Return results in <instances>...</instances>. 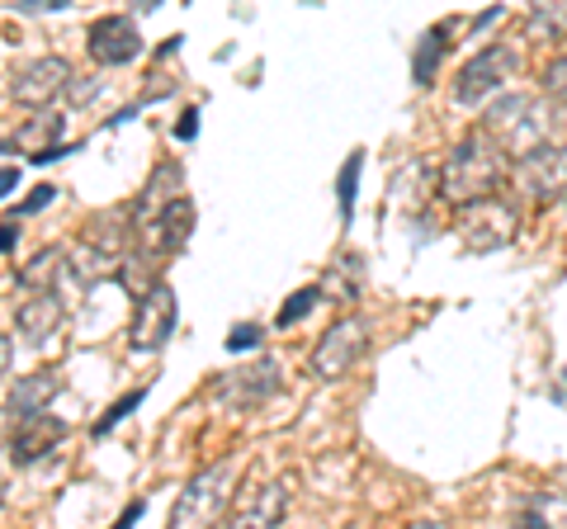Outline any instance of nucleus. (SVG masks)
<instances>
[{
  "label": "nucleus",
  "mask_w": 567,
  "mask_h": 529,
  "mask_svg": "<svg viewBox=\"0 0 567 529\" xmlns=\"http://www.w3.org/2000/svg\"><path fill=\"white\" fill-rule=\"evenodd\" d=\"M520 525H529V529H567V491L563 487H539L535 497L525 501Z\"/></svg>",
  "instance_id": "obj_18"
},
{
  "label": "nucleus",
  "mask_w": 567,
  "mask_h": 529,
  "mask_svg": "<svg viewBox=\"0 0 567 529\" xmlns=\"http://www.w3.org/2000/svg\"><path fill=\"white\" fill-rule=\"evenodd\" d=\"M360 166H364L360 152L346 156V166H341V218H350V208H354V175H360Z\"/></svg>",
  "instance_id": "obj_25"
},
{
  "label": "nucleus",
  "mask_w": 567,
  "mask_h": 529,
  "mask_svg": "<svg viewBox=\"0 0 567 529\" xmlns=\"http://www.w3.org/2000/svg\"><path fill=\"white\" fill-rule=\"evenodd\" d=\"M454 232L464 241V251L492 256V251H502V246L516 241L520 214H516V204L502 199V194H487V199H468V204L454 208Z\"/></svg>",
  "instance_id": "obj_5"
},
{
  "label": "nucleus",
  "mask_w": 567,
  "mask_h": 529,
  "mask_svg": "<svg viewBox=\"0 0 567 529\" xmlns=\"http://www.w3.org/2000/svg\"><path fill=\"white\" fill-rule=\"evenodd\" d=\"M563 204H567V189H563Z\"/></svg>",
  "instance_id": "obj_35"
},
{
  "label": "nucleus",
  "mask_w": 567,
  "mask_h": 529,
  "mask_svg": "<svg viewBox=\"0 0 567 529\" xmlns=\"http://www.w3.org/2000/svg\"><path fill=\"white\" fill-rule=\"evenodd\" d=\"M445 48H450V33L445 29H431L421 39L416 48V62H412V72H416V85H431V72H435V62L445 58Z\"/></svg>",
  "instance_id": "obj_21"
},
{
  "label": "nucleus",
  "mask_w": 567,
  "mask_h": 529,
  "mask_svg": "<svg viewBox=\"0 0 567 529\" xmlns=\"http://www.w3.org/2000/svg\"><path fill=\"white\" fill-rule=\"evenodd\" d=\"M71 85V62L66 58H33L20 72L10 76V95L24 104V110H48L58 104V95Z\"/></svg>",
  "instance_id": "obj_12"
},
{
  "label": "nucleus",
  "mask_w": 567,
  "mask_h": 529,
  "mask_svg": "<svg viewBox=\"0 0 567 529\" xmlns=\"http://www.w3.org/2000/svg\"><path fill=\"white\" fill-rule=\"evenodd\" d=\"M237 473H241V458H233V454L218 458V464H208V468H199L185 483L181 501H175L171 525L194 529V525H218V520H227L233 497H237Z\"/></svg>",
  "instance_id": "obj_3"
},
{
  "label": "nucleus",
  "mask_w": 567,
  "mask_h": 529,
  "mask_svg": "<svg viewBox=\"0 0 567 529\" xmlns=\"http://www.w3.org/2000/svg\"><path fill=\"white\" fill-rule=\"evenodd\" d=\"M539 85H544V95H548V100H563V104H567V52L544 66V72H539Z\"/></svg>",
  "instance_id": "obj_24"
},
{
  "label": "nucleus",
  "mask_w": 567,
  "mask_h": 529,
  "mask_svg": "<svg viewBox=\"0 0 567 529\" xmlns=\"http://www.w3.org/2000/svg\"><path fill=\"white\" fill-rule=\"evenodd\" d=\"M71 0H20V10H29V14H39V10H66Z\"/></svg>",
  "instance_id": "obj_29"
},
{
  "label": "nucleus",
  "mask_w": 567,
  "mask_h": 529,
  "mask_svg": "<svg viewBox=\"0 0 567 529\" xmlns=\"http://www.w3.org/2000/svg\"><path fill=\"white\" fill-rule=\"evenodd\" d=\"M14 232H20V214H14L6 227H0V251H10V246H14Z\"/></svg>",
  "instance_id": "obj_30"
},
{
  "label": "nucleus",
  "mask_w": 567,
  "mask_h": 529,
  "mask_svg": "<svg viewBox=\"0 0 567 529\" xmlns=\"http://www.w3.org/2000/svg\"><path fill=\"white\" fill-rule=\"evenodd\" d=\"M62 133H66V118L58 110H33V118L24 123L10 143H0V152H29L33 162H52L62 147Z\"/></svg>",
  "instance_id": "obj_16"
},
{
  "label": "nucleus",
  "mask_w": 567,
  "mask_h": 529,
  "mask_svg": "<svg viewBox=\"0 0 567 529\" xmlns=\"http://www.w3.org/2000/svg\"><path fill=\"white\" fill-rule=\"evenodd\" d=\"M516 66H520V52L511 43H492L483 52H473V58L464 62V72L454 76V104L458 110H477L496 85L516 72Z\"/></svg>",
  "instance_id": "obj_8"
},
{
  "label": "nucleus",
  "mask_w": 567,
  "mask_h": 529,
  "mask_svg": "<svg viewBox=\"0 0 567 529\" xmlns=\"http://www.w3.org/2000/svg\"><path fill=\"white\" fill-rule=\"evenodd\" d=\"M511 180V156L492 143V137L477 128L464 143H454L445 166H440V180L435 194L445 199L450 208L468 204V199H487V194H502Z\"/></svg>",
  "instance_id": "obj_1"
},
{
  "label": "nucleus",
  "mask_w": 567,
  "mask_h": 529,
  "mask_svg": "<svg viewBox=\"0 0 567 529\" xmlns=\"http://www.w3.org/2000/svg\"><path fill=\"white\" fill-rule=\"evenodd\" d=\"M260 341V326L246 322V326H233V336H227V350H251Z\"/></svg>",
  "instance_id": "obj_26"
},
{
  "label": "nucleus",
  "mask_w": 567,
  "mask_h": 529,
  "mask_svg": "<svg viewBox=\"0 0 567 529\" xmlns=\"http://www.w3.org/2000/svg\"><path fill=\"white\" fill-rule=\"evenodd\" d=\"M0 506H6V483H0Z\"/></svg>",
  "instance_id": "obj_34"
},
{
  "label": "nucleus",
  "mask_w": 567,
  "mask_h": 529,
  "mask_svg": "<svg viewBox=\"0 0 567 529\" xmlns=\"http://www.w3.org/2000/svg\"><path fill=\"white\" fill-rule=\"evenodd\" d=\"M317 298H322V289H298V293L289 298V303L279 308V317H275V322H279V326H293V322H303V317L317 308Z\"/></svg>",
  "instance_id": "obj_22"
},
{
  "label": "nucleus",
  "mask_w": 567,
  "mask_h": 529,
  "mask_svg": "<svg viewBox=\"0 0 567 529\" xmlns=\"http://www.w3.org/2000/svg\"><path fill=\"white\" fill-rule=\"evenodd\" d=\"M483 133L516 162L548 143V104L535 95H496L483 114Z\"/></svg>",
  "instance_id": "obj_2"
},
{
  "label": "nucleus",
  "mask_w": 567,
  "mask_h": 529,
  "mask_svg": "<svg viewBox=\"0 0 567 529\" xmlns=\"http://www.w3.org/2000/svg\"><path fill=\"white\" fill-rule=\"evenodd\" d=\"M52 194H58L52 185H39V189H33L29 199L20 204V218H29V214H39V208H48V204H52Z\"/></svg>",
  "instance_id": "obj_27"
},
{
  "label": "nucleus",
  "mask_w": 567,
  "mask_h": 529,
  "mask_svg": "<svg viewBox=\"0 0 567 529\" xmlns=\"http://www.w3.org/2000/svg\"><path fill=\"white\" fill-rule=\"evenodd\" d=\"M511 180H516V189L525 194L529 204H558L563 199V189H567V152L554 147V143H544L535 152H525L511 162Z\"/></svg>",
  "instance_id": "obj_9"
},
{
  "label": "nucleus",
  "mask_w": 567,
  "mask_h": 529,
  "mask_svg": "<svg viewBox=\"0 0 567 529\" xmlns=\"http://www.w3.org/2000/svg\"><path fill=\"white\" fill-rule=\"evenodd\" d=\"M289 501H293V478L289 473H270V478H251V487H237L233 510L227 520L233 525H279L289 516Z\"/></svg>",
  "instance_id": "obj_10"
},
{
  "label": "nucleus",
  "mask_w": 567,
  "mask_h": 529,
  "mask_svg": "<svg viewBox=\"0 0 567 529\" xmlns=\"http://www.w3.org/2000/svg\"><path fill=\"white\" fill-rule=\"evenodd\" d=\"M175 322H181V303H175V289L166 279H156L137 293L133 303V326H128V345L137 355H152L175 336Z\"/></svg>",
  "instance_id": "obj_7"
},
{
  "label": "nucleus",
  "mask_w": 567,
  "mask_h": 529,
  "mask_svg": "<svg viewBox=\"0 0 567 529\" xmlns=\"http://www.w3.org/2000/svg\"><path fill=\"white\" fill-rule=\"evenodd\" d=\"M563 29H567V0H535L529 33L535 39H563Z\"/></svg>",
  "instance_id": "obj_20"
},
{
  "label": "nucleus",
  "mask_w": 567,
  "mask_h": 529,
  "mask_svg": "<svg viewBox=\"0 0 567 529\" xmlns=\"http://www.w3.org/2000/svg\"><path fill=\"white\" fill-rule=\"evenodd\" d=\"M133 246V222H118L114 214L95 218L85 232L76 237V246L66 251V270L81 279V284H104V279H118V264Z\"/></svg>",
  "instance_id": "obj_4"
},
{
  "label": "nucleus",
  "mask_w": 567,
  "mask_h": 529,
  "mask_svg": "<svg viewBox=\"0 0 567 529\" xmlns=\"http://www.w3.org/2000/svg\"><path fill=\"white\" fill-rule=\"evenodd\" d=\"M194 133H199V110H185L181 123H175V137H181V143H189Z\"/></svg>",
  "instance_id": "obj_28"
},
{
  "label": "nucleus",
  "mask_w": 567,
  "mask_h": 529,
  "mask_svg": "<svg viewBox=\"0 0 567 529\" xmlns=\"http://www.w3.org/2000/svg\"><path fill=\"white\" fill-rule=\"evenodd\" d=\"M58 387H62V378L52 374V369H39V374H20V383L10 387V416L20 421V416H33V412H48V402L58 397Z\"/></svg>",
  "instance_id": "obj_17"
},
{
  "label": "nucleus",
  "mask_w": 567,
  "mask_h": 529,
  "mask_svg": "<svg viewBox=\"0 0 567 529\" xmlns=\"http://www.w3.org/2000/svg\"><path fill=\"white\" fill-rule=\"evenodd\" d=\"M85 52L100 66H128L142 52V33L133 14H100V20L85 29Z\"/></svg>",
  "instance_id": "obj_13"
},
{
  "label": "nucleus",
  "mask_w": 567,
  "mask_h": 529,
  "mask_svg": "<svg viewBox=\"0 0 567 529\" xmlns=\"http://www.w3.org/2000/svg\"><path fill=\"white\" fill-rule=\"evenodd\" d=\"M558 402H567V369L558 374Z\"/></svg>",
  "instance_id": "obj_33"
},
{
  "label": "nucleus",
  "mask_w": 567,
  "mask_h": 529,
  "mask_svg": "<svg viewBox=\"0 0 567 529\" xmlns=\"http://www.w3.org/2000/svg\"><path fill=\"white\" fill-rule=\"evenodd\" d=\"M279 364L275 360H256V364H246V369H233V374H218L213 378V397L223 402V407H233V412H256L260 402H270L279 393Z\"/></svg>",
  "instance_id": "obj_11"
},
{
  "label": "nucleus",
  "mask_w": 567,
  "mask_h": 529,
  "mask_svg": "<svg viewBox=\"0 0 567 529\" xmlns=\"http://www.w3.org/2000/svg\"><path fill=\"white\" fill-rule=\"evenodd\" d=\"M66 274V251H58V246H43L39 256H33L29 264H20V284L33 293V289H58V279Z\"/></svg>",
  "instance_id": "obj_19"
},
{
  "label": "nucleus",
  "mask_w": 567,
  "mask_h": 529,
  "mask_svg": "<svg viewBox=\"0 0 567 529\" xmlns=\"http://www.w3.org/2000/svg\"><path fill=\"white\" fill-rule=\"evenodd\" d=\"M10 360H14V345H10V336H0V378L10 374Z\"/></svg>",
  "instance_id": "obj_32"
},
{
  "label": "nucleus",
  "mask_w": 567,
  "mask_h": 529,
  "mask_svg": "<svg viewBox=\"0 0 567 529\" xmlns=\"http://www.w3.org/2000/svg\"><path fill=\"white\" fill-rule=\"evenodd\" d=\"M142 397H147V387H137V393H128V397H118V402H114V407H110V412H104V416L95 421V435H110V431L118 426V421H123V416H133V412L142 407Z\"/></svg>",
  "instance_id": "obj_23"
},
{
  "label": "nucleus",
  "mask_w": 567,
  "mask_h": 529,
  "mask_svg": "<svg viewBox=\"0 0 567 529\" xmlns=\"http://www.w3.org/2000/svg\"><path fill=\"white\" fill-rule=\"evenodd\" d=\"M14 185H20V170H14V166H6V170H0V199H6V194H10Z\"/></svg>",
  "instance_id": "obj_31"
},
{
  "label": "nucleus",
  "mask_w": 567,
  "mask_h": 529,
  "mask_svg": "<svg viewBox=\"0 0 567 529\" xmlns=\"http://www.w3.org/2000/svg\"><path fill=\"white\" fill-rule=\"evenodd\" d=\"M369 322L364 317H341V322H331L327 326V336L312 345V355H308V374L317 383H341L350 378L354 369H360V360L369 355Z\"/></svg>",
  "instance_id": "obj_6"
},
{
  "label": "nucleus",
  "mask_w": 567,
  "mask_h": 529,
  "mask_svg": "<svg viewBox=\"0 0 567 529\" xmlns=\"http://www.w3.org/2000/svg\"><path fill=\"white\" fill-rule=\"evenodd\" d=\"M66 439V421L52 416V412H33V416H20L14 421V435H10V458L20 468H33L58 449Z\"/></svg>",
  "instance_id": "obj_14"
},
{
  "label": "nucleus",
  "mask_w": 567,
  "mask_h": 529,
  "mask_svg": "<svg viewBox=\"0 0 567 529\" xmlns=\"http://www.w3.org/2000/svg\"><path fill=\"white\" fill-rule=\"evenodd\" d=\"M14 322H20V336L29 345H48L66 322V308H62L58 289H33V298H24L20 312H14Z\"/></svg>",
  "instance_id": "obj_15"
}]
</instances>
